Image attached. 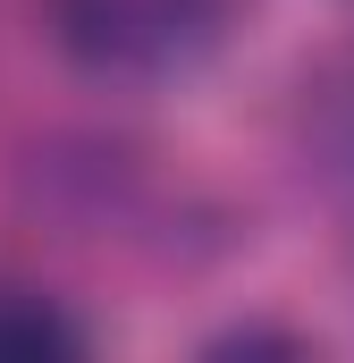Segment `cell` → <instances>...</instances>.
<instances>
[{"label": "cell", "instance_id": "1", "mask_svg": "<svg viewBox=\"0 0 354 363\" xmlns=\"http://www.w3.org/2000/svg\"><path fill=\"white\" fill-rule=\"evenodd\" d=\"M236 0H51L59 43L101 77H177L219 51Z\"/></svg>", "mask_w": 354, "mask_h": 363}, {"label": "cell", "instance_id": "2", "mask_svg": "<svg viewBox=\"0 0 354 363\" xmlns=\"http://www.w3.org/2000/svg\"><path fill=\"white\" fill-rule=\"evenodd\" d=\"M85 338H76V321L59 313V304H42L34 287H8L0 279V355H76Z\"/></svg>", "mask_w": 354, "mask_h": 363}, {"label": "cell", "instance_id": "3", "mask_svg": "<svg viewBox=\"0 0 354 363\" xmlns=\"http://www.w3.org/2000/svg\"><path fill=\"white\" fill-rule=\"evenodd\" d=\"M321 152L329 178H354V85H321Z\"/></svg>", "mask_w": 354, "mask_h": 363}]
</instances>
